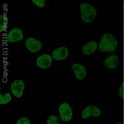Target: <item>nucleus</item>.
<instances>
[{
	"label": "nucleus",
	"mask_w": 124,
	"mask_h": 124,
	"mask_svg": "<svg viewBox=\"0 0 124 124\" xmlns=\"http://www.w3.org/2000/svg\"><path fill=\"white\" fill-rule=\"evenodd\" d=\"M25 83L23 81L17 79L13 82L11 85V90L14 96L17 98H20L23 94Z\"/></svg>",
	"instance_id": "6"
},
{
	"label": "nucleus",
	"mask_w": 124,
	"mask_h": 124,
	"mask_svg": "<svg viewBox=\"0 0 124 124\" xmlns=\"http://www.w3.org/2000/svg\"><path fill=\"white\" fill-rule=\"evenodd\" d=\"M80 10L82 20L84 22L90 23L93 21L97 15V11L93 6L87 3H83L80 5Z\"/></svg>",
	"instance_id": "2"
},
{
	"label": "nucleus",
	"mask_w": 124,
	"mask_h": 124,
	"mask_svg": "<svg viewBox=\"0 0 124 124\" xmlns=\"http://www.w3.org/2000/svg\"><path fill=\"white\" fill-rule=\"evenodd\" d=\"M69 54V51L65 47H61L54 50L52 53L53 57L57 61L66 59Z\"/></svg>",
	"instance_id": "9"
},
{
	"label": "nucleus",
	"mask_w": 124,
	"mask_h": 124,
	"mask_svg": "<svg viewBox=\"0 0 124 124\" xmlns=\"http://www.w3.org/2000/svg\"><path fill=\"white\" fill-rule=\"evenodd\" d=\"M101 112L100 109L94 106H89L85 108L82 113V117L84 119L91 116L98 117L100 116Z\"/></svg>",
	"instance_id": "8"
},
{
	"label": "nucleus",
	"mask_w": 124,
	"mask_h": 124,
	"mask_svg": "<svg viewBox=\"0 0 124 124\" xmlns=\"http://www.w3.org/2000/svg\"><path fill=\"white\" fill-rule=\"evenodd\" d=\"M119 95L122 99H123L124 98V83L123 82L121 84V85L119 89Z\"/></svg>",
	"instance_id": "18"
},
{
	"label": "nucleus",
	"mask_w": 124,
	"mask_h": 124,
	"mask_svg": "<svg viewBox=\"0 0 124 124\" xmlns=\"http://www.w3.org/2000/svg\"><path fill=\"white\" fill-rule=\"evenodd\" d=\"M33 3L39 8H43L45 6L46 0H31Z\"/></svg>",
	"instance_id": "16"
},
{
	"label": "nucleus",
	"mask_w": 124,
	"mask_h": 124,
	"mask_svg": "<svg viewBox=\"0 0 124 124\" xmlns=\"http://www.w3.org/2000/svg\"><path fill=\"white\" fill-rule=\"evenodd\" d=\"M61 119L64 122L70 121L72 117V112L70 106L67 103L61 105L58 108Z\"/></svg>",
	"instance_id": "4"
},
{
	"label": "nucleus",
	"mask_w": 124,
	"mask_h": 124,
	"mask_svg": "<svg viewBox=\"0 0 124 124\" xmlns=\"http://www.w3.org/2000/svg\"><path fill=\"white\" fill-rule=\"evenodd\" d=\"M8 20L7 17L5 15H0V33L5 31L7 28Z\"/></svg>",
	"instance_id": "13"
},
{
	"label": "nucleus",
	"mask_w": 124,
	"mask_h": 124,
	"mask_svg": "<svg viewBox=\"0 0 124 124\" xmlns=\"http://www.w3.org/2000/svg\"><path fill=\"white\" fill-rule=\"evenodd\" d=\"M16 124H30V122L26 117H22L17 120Z\"/></svg>",
	"instance_id": "17"
},
{
	"label": "nucleus",
	"mask_w": 124,
	"mask_h": 124,
	"mask_svg": "<svg viewBox=\"0 0 124 124\" xmlns=\"http://www.w3.org/2000/svg\"><path fill=\"white\" fill-rule=\"evenodd\" d=\"M116 124H123L122 123H116Z\"/></svg>",
	"instance_id": "19"
},
{
	"label": "nucleus",
	"mask_w": 124,
	"mask_h": 124,
	"mask_svg": "<svg viewBox=\"0 0 124 124\" xmlns=\"http://www.w3.org/2000/svg\"><path fill=\"white\" fill-rule=\"evenodd\" d=\"M12 97L9 93H5L4 94H0V104H6L8 103L11 100Z\"/></svg>",
	"instance_id": "14"
},
{
	"label": "nucleus",
	"mask_w": 124,
	"mask_h": 124,
	"mask_svg": "<svg viewBox=\"0 0 124 124\" xmlns=\"http://www.w3.org/2000/svg\"><path fill=\"white\" fill-rule=\"evenodd\" d=\"M53 59L51 55L44 54L37 58V65L38 68L42 69H46L50 68L52 63Z\"/></svg>",
	"instance_id": "7"
},
{
	"label": "nucleus",
	"mask_w": 124,
	"mask_h": 124,
	"mask_svg": "<svg viewBox=\"0 0 124 124\" xmlns=\"http://www.w3.org/2000/svg\"><path fill=\"white\" fill-rule=\"evenodd\" d=\"M98 44L94 41L86 43L82 48V51L85 55H90L94 52L97 49Z\"/></svg>",
	"instance_id": "12"
},
{
	"label": "nucleus",
	"mask_w": 124,
	"mask_h": 124,
	"mask_svg": "<svg viewBox=\"0 0 124 124\" xmlns=\"http://www.w3.org/2000/svg\"><path fill=\"white\" fill-rule=\"evenodd\" d=\"M117 46V41L115 37L110 33L104 34L98 44L99 50L101 52H114Z\"/></svg>",
	"instance_id": "1"
},
{
	"label": "nucleus",
	"mask_w": 124,
	"mask_h": 124,
	"mask_svg": "<svg viewBox=\"0 0 124 124\" xmlns=\"http://www.w3.org/2000/svg\"><path fill=\"white\" fill-rule=\"evenodd\" d=\"M104 64L107 68L111 69H116L118 65V56L116 55H110L106 58Z\"/></svg>",
	"instance_id": "11"
},
{
	"label": "nucleus",
	"mask_w": 124,
	"mask_h": 124,
	"mask_svg": "<svg viewBox=\"0 0 124 124\" xmlns=\"http://www.w3.org/2000/svg\"><path fill=\"white\" fill-rule=\"evenodd\" d=\"M72 70L75 73V76L79 80H82L86 77V71L84 66L78 63L74 64L71 66Z\"/></svg>",
	"instance_id": "10"
},
{
	"label": "nucleus",
	"mask_w": 124,
	"mask_h": 124,
	"mask_svg": "<svg viewBox=\"0 0 124 124\" xmlns=\"http://www.w3.org/2000/svg\"><path fill=\"white\" fill-rule=\"evenodd\" d=\"M47 124H60L59 119L55 116H51L47 120Z\"/></svg>",
	"instance_id": "15"
},
{
	"label": "nucleus",
	"mask_w": 124,
	"mask_h": 124,
	"mask_svg": "<svg viewBox=\"0 0 124 124\" xmlns=\"http://www.w3.org/2000/svg\"><path fill=\"white\" fill-rule=\"evenodd\" d=\"M25 45L27 50L31 53L37 52L42 48V44L41 41L32 37L27 39Z\"/></svg>",
	"instance_id": "5"
},
{
	"label": "nucleus",
	"mask_w": 124,
	"mask_h": 124,
	"mask_svg": "<svg viewBox=\"0 0 124 124\" xmlns=\"http://www.w3.org/2000/svg\"><path fill=\"white\" fill-rule=\"evenodd\" d=\"M24 36L23 31L19 28H15L10 30L6 36V40L10 43H16L22 41Z\"/></svg>",
	"instance_id": "3"
}]
</instances>
